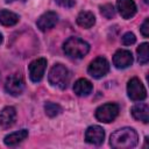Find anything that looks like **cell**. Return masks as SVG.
Instances as JSON below:
<instances>
[{
  "label": "cell",
  "instance_id": "1",
  "mask_svg": "<svg viewBox=\"0 0 149 149\" xmlns=\"http://www.w3.org/2000/svg\"><path fill=\"white\" fill-rule=\"evenodd\" d=\"M139 143L137 133L129 127L115 130L109 137V144L115 149H130Z\"/></svg>",
  "mask_w": 149,
  "mask_h": 149
},
{
  "label": "cell",
  "instance_id": "2",
  "mask_svg": "<svg viewBox=\"0 0 149 149\" xmlns=\"http://www.w3.org/2000/svg\"><path fill=\"white\" fill-rule=\"evenodd\" d=\"M63 50L69 57L79 59L87 55L90 51V45L79 37H69L63 45Z\"/></svg>",
  "mask_w": 149,
  "mask_h": 149
},
{
  "label": "cell",
  "instance_id": "3",
  "mask_svg": "<svg viewBox=\"0 0 149 149\" xmlns=\"http://www.w3.org/2000/svg\"><path fill=\"white\" fill-rule=\"evenodd\" d=\"M71 79V74L70 71L68 70L66 66H64L63 64H55L48 74V80L49 83L61 90H64L68 87L69 83Z\"/></svg>",
  "mask_w": 149,
  "mask_h": 149
},
{
  "label": "cell",
  "instance_id": "4",
  "mask_svg": "<svg viewBox=\"0 0 149 149\" xmlns=\"http://www.w3.org/2000/svg\"><path fill=\"white\" fill-rule=\"evenodd\" d=\"M119 114V105L114 102H108L99 106L95 109V118L100 122H112Z\"/></svg>",
  "mask_w": 149,
  "mask_h": 149
},
{
  "label": "cell",
  "instance_id": "5",
  "mask_svg": "<svg viewBox=\"0 0 149 149\" xmlns=\"http://www.w3.org/2000/svg\"><path fill=\"white\" fill-rule=\"evenodd\" d=\"M108 71H109V63L105 57H101V56L93 59L87 68L88 74L97 79L106 76Z\"/></svg>",
  "mask_w": 149,
  "mask_h": 149
},
{
  "label": "cell",
  "instance_id": "6",
  "mask_svg": "<svg viewBox=\"0 0 149 149\" xmlns=\"http://www.w3.org/2000/svg\"><path fill=\"white\" fill-rule=\"evenodd\" d=\"M127 93L128 97L134 101H142L147 98V91L141 83V80L136 77L132 78L127 84Z\"/></svg>",
  "mask_w": 149,
  "mask_h": 149
},
{
  "label": "cell",
  "instance_id": "7",
  "mask_svg": "<svg viewBox=\"0 0 149 149\" xmlns=\"http://www.w3.org/2000/svg\"><path fill=\"white\" fill-rule=\"evenodd\" d=\"M5 90L10 95H20L24 90V79L20 73L10 74L5 83Z\"/></svg>",
  "mask_w": 149,
  "mask_h": 149
},
{
  "label": "cell",
  "instance_id": "8",
  "mask_svg": "<svg viewBox=\"0 0 149 149\" xmlns=\"http://www.w3.org/2000/svg\"><path fill=\"white\" fill-rule=\"evenodd\" d=\"M45 69H47V59L45 58L41 57V58H37V59H34L28 66L30 80L34 81V83L41 81L43 76H44Z\"/></svg>",
  "mask_w": 149,
  "mask_h": 149
},
{
  "label": "cell",
  "instance_id": "9",
  "mask_svg": "<svg viewBox=\"0 0 149 149\" xmlns=\"http://www.w3.org/2000/svg\"><path fill=\"white\" fill-rule=\"evenodd\" d=\"M105 132L100 126H91L85 132V141L93 146H100L104 142Z\"/></svg>",
  "mask_w": 149,
  "mask_h": 149
},
{
  "label": "cell",
  "instance_id": "10",
  "mask_svg": "<svg viewBox=\"0 0 149 149\" xmlns=\"http://www.w3.org/2000/svg\"><path fill=\"white\" fill-rule=\"evenodd\" d=\"M133 63V55L129 50L119 49L113 56V64L116 69H126Z\"/></svg>",
  "mask_w": 149,
  "mask_h": 149
},
{
  "label": "cell",
  "instance_id": "11",
  "mask_svg": "<svg viewBox=\"0 0 149 149\" xmlns=\"http://www.w3.org/2000/svg\"><path fill=\"white\" fill-rule=\"evenodd\" d=\"M57 21H58V15L55 12H47L38 17L36 24L41 31H47V30L54 28L55 24L57 23Z\"/></svg>",
  "mask_w": 149,
  "mask_h": 149
},
{
  "label": "cell",
  "instance_id": "12",
  "mask_svg": "<svg viewBox=\"0 0 149 149\" xmlns=\"http://www.w3.org/2000/svg\"><path fill=\"white\" fill-rule=\"evenodd\" d=\"M116 6L123 19H130L136 14V5L134 0H118Z\"/></svg>",
  "mask_w": 149,
  "mask_h": 149
},
{
  "label": "cell",
  "instance_id": "13",
  "mask_svg": "<svg viewBox=\"0 0 149 149\" xmlns=\"http://www.w3.org/2000/svg\"><path fill=\"white\" fill-rule=\"evenodd\" d=\"M16 120V111L12 106L5 107L0 112V126L2 128H9L15 123Z\"/></svg>",
  "mask_w": 149,
  "mask_h": 149
},
{
  "label": "cell",
  "instance_id": "14",
  "mask_svg": "<svg viewBox=\"0 0 149 149\" xmlns=\"http://www.w3.org/2000/svg\"><path fill=\"white\" fill-rule=\"evenodd\" d=\"M132 115L135 120L142 121L143 123H148L149 121V107L147 104L139 102L132 107Z\"/></svg>",
  "mask_w": 149,
  "mask_h": 149
},
{
  "label": "cell",
  "instance_id": "15",
  "mask_svg": "<svg viewBox=\"0 0 149 149\" xmlns=\"http://www.w3.org/2000/svg\"><path fill=\"white\" fill-rule=\"evenodd\" d=\"M92 90H93L92 83L85 78L78 79L73 85V92L78 97H86L92 92Z\"/></svg>",
  "mask_w": 149,
  "mask_h": 149
},
{
  "label": "cell",
  "instance_id": "16",
  "mask_svg": "<svg viewBox=\"0 0 149 149\" xmlns=\"http://www.w3.org/2000/svg\"><path fill=\"white\" fill-rule=\"evenodd\" d=\"M27 136H28V130L21 129V130H17V132H14V133H10L9 135H7L3 139V142L8 147H14V146L21 143L23 140H26Z\"/></svg>",
  "mask_w": 149,
  "mask_h": 149
},
{
  "label": "cell",
  "instance_id": "17",
  "mask_svg": "<svg viewBox=\"0 0 149 149\" xmlns=\"http://www.w3.org/2000/svg\"><path fill=\"white\" fill-rule=\"evenodd\" d=\"M94 23H95V17L91 12L84 10L80 12L77 16V24L83 28H91Z\"/></svg>",
  "mask_w": 149,
  "mask_h": 149
},
{
  "label": "cell",
  "instance_id": "18",
  "mask_svg": "<svg viewBox=\"0 0 149 149\" xmlns=\"http://www.w3.org/2000/svg\"><path fill=\"white\" fill-rule=\"evenodd\" d=\"M19 19H20L19 15L10 10H7V9L0 10V23L2 26H6V27L14 26L19 22Z\"/></svg>",
  "mask_w": 149,
  "mask_h": 149
},
{
  "label": "cell",
  "instance_id": "19",
  "mask_svg": "<svg viewBox=\"0 0 149 149\" xmlns=\"http://www.w3.org/2000/svg\"><path fill=\"white\" fill-rule=\"evenodd\" d=\"M148 43H142L139 48H137V59L139 63L144 65L149 62V51H148Z\"/></svg>",
  "mask_w": 149,
  "mask_h": 149
},
{
  "label": "cell",
  "instance_id": "20",
  "mask_svg": "<svg viewBox=\"0 0 149 149\" xmlns=\"http://www.w3.org/2000/svg\"><path fill=\"white\" fill-rule=\"evenodd\" d=\"M44 111H45V114L50 118H55L57 116L58 114H61L62 112V107L58 105V104H55V102H47L44 105Z\"/></svg>",
  "mask_w": 149,
  "mask_h": 149
},
{
  "label": "cell",
  "instance_id": "21",
  "mask_svg": "<svg viewBox=\"0 0 149 149\" xmlns=\"http://www.w3.org/2000/svg\"><path fill=\"white\" fill-rule=\"evenodd\" d=\"M100 13H101V15H102L104 17H106V19H112V17L114 16V14H115V9H114L113 5L106 3V5H104V6L100 7Z\"/></svg>",
  "mask_w": 149,
  "mask_h": 149
},
{
  "label": "cell",
  "instance_id": "22",
  "mask_svg": "<svg viewBox=\"0 0 149 149\" xmlns=\"http://www.w3.org/2000/svg\"><path fill=\"white\" fill-rule=\"evenodd\" d=\"M135 41H136V37H135V35H134L133 33H130V31L123 34V36L121 37V42H122L123 45H130V44H134Z\"/></svg>",
  "mask_w": 149,
  "mask_h": 149
},
{
  "label": "cell",
  "instance_id": "23",
  "mask_svg": "<svg viewBox=\"0 0 149 149\" xmlns=\"http://www.w3.org/2000/svg\"><path fill=\"white\" fill-rule=\"evenodd\" d=\"M140 31H141V34H142L144 37H148V36H149V19H148V17H147V19L143 21V23L141 24Z\"/></svg>",
  "mask_w": 149,
  "mask_h": 149
},
{
  "label": "cell",
  "instance_id": "24",
  "mask_svg": "<svg viewBox=\"0 0 149 149\" xmlns=\"http://www.w3.org/2000/svg\"><path fill=\"white\" fill-rule=\"evenodd\" d=\"M56 2L62 6V7H65V8H70L74 5V0H56Z\"/></svg>",
  "mask_w": 149,
  "mask_h": 149
},
{
  "label": "cell",
  "instance_id": "25",
  "mask_svg": "<svg viewBox=\"0 0 149 149\" xmlns=\"http://www.w3.org/2000/svg\"><path fill=\"white\" fill-rule=\"evenodd\" d=\"M5 1L8 3V2H13V1H15V0H5ZM20 1H26V0H20Z\"/></svg>",
  "mask_w": 149,
  "mask_h": 149
},
{
  "label": "cell",
  "instance_id": "26",
  "mask_svg": "<svg viewBox=\"0 0 149 149\" xmlns=\"http://www.w3.org/2000/svg\"><path fill=\"white\" fill-rule=\"evenodd\" d=\"M1 42H2V35L0 34V43H1Z\"/></svg>",
  "mask_w": 149,
  "mask_h": 149
},
{
  "label": "cell",
  "instance_id": "27",
  "mask_svg": "<svg viewBox=\"0 0 149 149\" xmlns=\"http://www.w3.org/2000/svg\"><path fill=\"white\" fill-rule=\"evenodd\" d=\"M144 2H146V3H149V0H144Z\"/></svg>",
  "mask_w": 149,
  "mask_h": 149
}]
</instances>
